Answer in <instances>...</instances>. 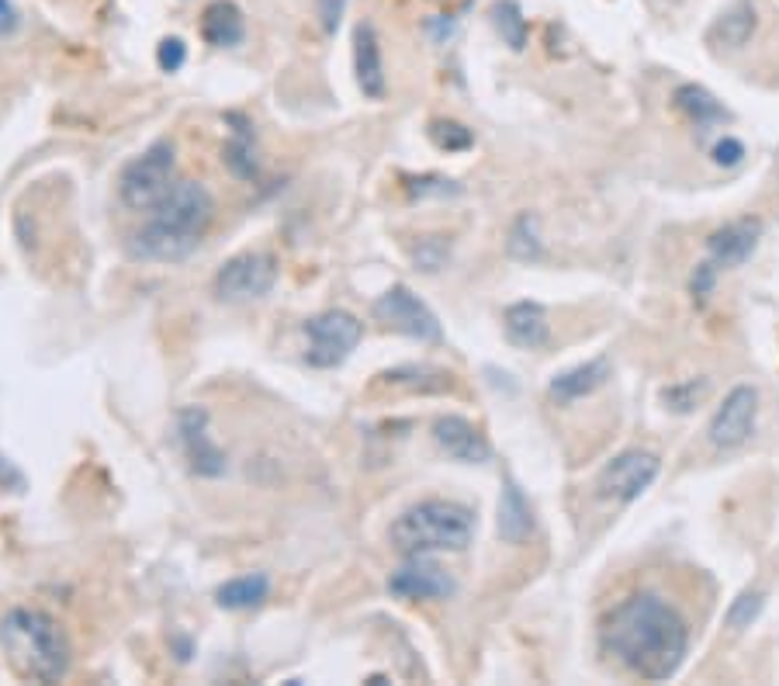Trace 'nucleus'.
Masks as SVG:
<instances>
[{
    "instance_id": "1",
    "label": "nucleus",
    "mask_w": 779,
    "mask_h": 686,
    "mask_svg": "<svg viewBox=\"0 0 779 686\" xmlns=\"http://www.w3.org/2000/svg\"><path fill=\"white\" fill-rule=\"evenodd\" d=\"M603 649L627 673L648 683H665L680 673L689 652V628L680 611L654 593L621 600L603 620Z\"/></svg>"
},
{
    "instance_id": "2",
    "label": "nucleus",
    "mask_w": 779,
    "mask_h": 686,
    "mask_svg": "<svg viewBox=\"0 0 779 686\" xmlns=\"http://www.w3.org/2000/svg\"><path fill=\"white\" fill-rule=\"evenodd\" d=\"M215 218V198L198 180H177L170 194L150 212V222L132 236V257L153 264H177L191 257Z\"/></svg>"
},
{
    "instance_id": "3",
    "label": "nucleus",
    "mask_w": 779,
    "mask_h": 686,
    "mask_svg": "<svg viewBox=\"0 0 779 686\" xmlns=\"http://www.w3.org/2000/svg\"><path fill=\"white\" fill-rule=\"evenodd\" d=\"M0 641H4V652L11 655L14 670L38 679V683H59L70 673L73 649L70 638L59 624L35 607H17L0 624Z\"/></svg>"
},
{
    "instance_id": "4",
    "label": "nucleus",
    "mask_w": 779,
    "mask_h": 686,
    "mask_svg": "<svg viewBox=\"0 0 779 686\" xmlns=\"http://www.w3.org/2000/svg\"><path fill=\"white\" fill-rule=\"evenodd\" d=\"M471 534H475V513L455 499H423L402 510L388 531L402 555L464 552Z\"/></svg>"
},
{
    "instance_id": "5",
    "label": "nucleus",
    "mask_w": 779,
    "mask_h": 686,
    "mask_svg": "<svg viewBox=\"0 0 779 686\" xmlns=\"http://www.w3.org/2000/svg\"><path fill=\"white\" fill-rule=\"evenodd\" d=\"M177 153L170 139H160L150 150L132 156L118 174V194L132 212H153L177 185Z\"/></svg>"
},
{
    "instance_id": "6",
    "label": "nucleus",
    "mask_w": 779,
    "mask_h": 686,
    "mask_svg": "<svg viewBox=\"0 0 779 686\" xmlns=\"http://www.w3.org/2000/svg\"><path fill=\"white\" fill-rule=\"evenodd\" d=\"M305 336H309V351L305 360L312 368H337L346 357L354 354V347L364 336V327L354 312L346 309H326L305 322Z\"/></svg>"
},
{
    "instance_id": "7",
    "label": "nucleus",
    "mask_w": 779,
    "mask_h": 686,
    "mask_svg": "<svg viewBox=\"0 0 779 686\" xmlns=\"http://www.w3.org/2000/svg\"><path fill=\"white\" fill-rule=\"evenodd\" d=\"M278 281V260L271 253L246 250L229 257L215 274V295L225 301H250L263 298Z\"/></svg>"
},
{
    "instance_id": "8",
    "label": "nucleus",
    "mask_w": 779,
    "mask_h": 686,
    "mask_svg": "<svg viewBox=\"0 0 779 686\" xmlns=\"http://www.w3.org/2000/svg\"><path fill=\"white\" fill-rule=\"evenodd\" d=\"M659 469H662L659 454L641 451V448L624 451L613 461H606L603 472L597 475V493H600V499L634 502L654 478H659Z\"/></svg>"
},
{
    "instance_id": "9",
    "label": "nucleus",
    "mask_w": 779,
    "mask_h": 686,
    "mask_svg": "<svg viewBox=\"0 0 779 686\" xmlns=\"http://www.w3.org/2000/svg\"><path fill=\"white\" fill-rule=\"evenodd\" d=\"M375 316L392 327L396 333H405L413 340L423 343H440L444 330H440V319L434 316V309L426 306L420 295H413L405 285H392L378 301H375Z\"/></svg>"
},
{
    "instance_id": "10",
    "label": "nucleus",
    "mask_w": 779,
    "mask_h": 686,
    "mask_svg": "<svg viewBox=\"0 0 779 686\" xmlns=\"http://www.w3.org/2000/svg\"><path fill=\"white\" fill-rule=\"evenodd\" d=\"M755 416H758V392L752 386H737L728 392V399L717 406L710 419V443L717 451H734L755 434Z\"/></svg>"
},
{
    "instance_id": "11",
    "label": "nucleus",
    "mask_w": 779,
    "mask_h": 686,
    "mask_svg": "<svg viewBox=\"0 0 779 686\" xmlns=\"http://www.w3.org/2000/svg\"><path fill=\"white\" fill-rule=\"evenodd\" d=\"M388 593L399 600H447L455 593V579L426 555H409L402 569L388 576Z\"/></svg>"
},
{
    "instance_id": "12",
    "label": "nucleus",
    "mask_w": 779,
    "mask_h": 686,
    "mask_svg": "<svg viewBox=\"0 0 779 686\" xmlns=\"http://www.w3.org/2000/svg\"><path fill=\"white\" fill-rule=\"evenodd\" d=\"M177 430H180L184 454H188L194 475L219 478L225 472V454H222V448L209 434V413H204V410H184Z\"/></svg>"
},
{
    "instance_id": "13",
    "label": "nucleus",
    "mask_w": 779,
    "mask_h": 686,
    "mask_svg": "<svg viewBox=\"0 0 779 686\" xmlns=\"http://www.w3.org/2000/svg\"><path fill=\"white\" fill-rule=\"evenodd\" d=\"M434 440L455 461H464V465H482V461H488V454H492L485 434L464 416H440L434 423Z\"/></svg>"
},
{
    "instance_id": "14",
    "label": "nucleus",
    "mask_w": 779,
    "mask_h": 686,
    "mask_svg": "<svg viewBox=\"0 0 779 686\" xmlns=\"http://www.w3.org/2000/svg\"><path fill=\"white\" fill-rule=\"evenodd\" d=\"M758 236H763V222H755V218H742V222H731V226H724V229H717L707 239L710 264L717 271L745 264V260L752 257V250L758 247Z\"/></svg>"
},
{
    "instance_id": "15",
    "label": "nucleus",
    "mask_w": 779,
    "mask_h": 686,
    "mask_svg": "<svg viewBox=\"0 0 779 686\" xmlns=\"http://www.w3.org/2000/svg\"><path fill=\"white\" fill-rule=\"evenodd\" d=\"M354 73L364 97L371 100L385 97V59H381V43L371 22H361L354 32Z\"/></svg>"
},
{
    "instance_id": "16",
    "label": "nucleus",
    "mask_w": 779,
    "mask_h": 686,
    "mask_svg": "<svg viewBox=\"0 0 779 686\" xmlns=\"http://www.w3.org/2000/svg\"><path fill=\"white\" fill-rule=\"evenodd\" d=\"M503 330H506V340L520 351H538L551 340L547 312L538 301H517V306H509L503 312Z\"/></svg>"
},
{
    "instance_id": "17",
    "label": "nucleus",
    "mask_w": 779,
    "mask_h": 686,
    "mask_svg": "<svg viewBox=\"0 0 779 686\" xmlns=\"http://www.w3.org/2000/svg\"><path fill=\"white\" fill-rule=\"evenodd\" d=\"M606 378H610V360L592 357V360H586V365H576V368H568V371L551 378V395H555L558 402H576V399H586L597 389H603Z\"/></svg>"
},
{
    "instance_id": "18",
    "label": "nucleus",
    "mask_w": 779,
    "mask_h": 686,
    "mask_svg": "<svg viewBox=\"0 0 779 686\" xmlns=\"http://www.w3.org/2000/svg\"><path fill=\"white\" fill-rule=\"evenodd\" d=\"M201 38L215 49H229L243 43V11L233 0H212L201 14Z\"/></svg>"
},
{
    "instance_id": "19",
    "label": "nucleus",
    "mask_w": 779,
    "mask_h": 686,
    "mask_svg": "<svg viewBox=\"0 0 779 686\" xmlns=\"http://www.w3.org/2000/svg\"><path fill=\"white\" fill-rule=\"evenodd\" d=\"M534 531V510H530L527 496L512 478H506L503 496H499V537L509 544H523Z\"/></svg>"
},
{
    "instance_id": "20",
    "label": "nucleus",
    "mask_w": 779,
    "mask_h": 686,
    "mask_svg": "<svg viewBox=\"0 0 779 686\" xmlns=\"http://www.w3.org/2000/svg\"><path fill=\"white\" fill-rule=\"evenodd\" d=\"M672 100H675V108H680L689 122H696V126H721V122H728V108L721 105V100H717L707 87H700V84H683V87H675V94H672Z\"/></svg>"
},
{
    "instance_id": "21",
    "label": "nucleus",
    "mask_w": 779,
    "mask_h": 686,
    "mask_svg": "<svg viewBox=\"0 0 779 686\" xmlns=\"http://www.w3.org/2000/svg\"><path fill=\"white\" fill-rule=\"evenodd\" d=\"M268 596H271V579L263 572H250V576L222 582L219 593H215L219 607H225V611H253Z\"/></svg>"
},
{
    "instance_id": "22",
    "label": "nucleus",
    "mask_w": 779,
    "mask_h": 686,
    "mask_svg": "<svg viewBox=\"0 0 779 686\" xmlns=\"http://www.w3.org/2000/svg\"><path fill=\"white\" fill-rule=\"evenodd\" d=\"M229 122L236 126L233 129V139L225 143V164L229 170L243 180H253L260 174V164H257V146H253V132H250V122L239 115H229Z\"/></svg>"
},
{
    "instance_id": "23",
    "label": "nucleus",
    "mask_w": 779,
    "mask_h": 686,
    "mask_svg": "<svg viewBox=\"0 0 779 686\" xmlns=\"http://www.w3.org/2000/svg\"><path fill=\"white\" fill-rule=\"evenodd\" d=\"M752 32H755V8H752V0H737L731 11L721 14V22L713 25V38H717V43L731 46V49L745 46L748 38H752Z\"/></svg>"
},
{
    "instance_id": "24",
    "label": "nucleus",
    "mask_w": 779,
    "mask_h": 686,
    "mask_svg": "<svg viewBox=\"0 0 779 686\" xmlns=\"http://www.w3.org/2000/svg\"><path fill=\"white\" fill-rule=\"evenodd\" d=\"M506 250H509L512 260H523V264H530V260H541L544 244H541V233H538V218L530 215V212H523V215L509 226Z\"/></svg>"
},
{
    "instance_id": "25",
    "label": "nucleus",
    "mask_w": 779,
    "mask_h": 686,
    "mask_svg": "<svg viewBox=\"0 0 779 686\" xmlns=\"http://www.w3.org/2000/svg\"><path fill=\"white\" fill-rule=\"evenodd\" d=\"M492 25H496V32L503 35V43L509 49L527 46V17L517 0H499V4L492 8Z\"/></svg>"
},
{
    "instance_id": "26",
    "label": "nucleus",
    "mask_w": 779,
    "mask_h": 686,
    "mask_svg": "<svg viewBox=\"0 0 779 686\" xmlns=\"http://www.w3.org/2000/svg\"><path fill=\"white\" fill-rule=\"evenodd\" d=\"M429 139H434V146L444 153H464L475 146L471 129H464L461 122H455V118H437V122H429Z\"/></svg>"
},
{
    "instance_id": "27",
    "label": "nucleus",
    "mask_w": 779,
    "mask_h": 686,
    "mask_svg": "<svg viewBox=\"0 0 779 686\" xmlns=\"http://www.w3.org/2000/svg\"><path fill=\"white\" fill-rule=\"evenodd\" d=\"M710 395V381L707 378H686V381H675L662 392V399L669 402V410L675 413H689L696 402H704Z\"/></svg>"
},
{
    "instance_id": "28",
    "label": "nucleus",
    "mask_w": 779,
    "mask_h": 686,
    "mask_svg": "<svg viewBox=\"0 0 779 686\" xmlns=\"http://www.w3.org/2000/svg\"><path fill=\"white\" fill-rule=\"evenodd\" d=\"M763 607H766V596L755 593V590H745L737 600H731V607H728V614H724L728 628H734V631L752 628V624L758 620V614H763Z\"/></svg>"
},
{
    "instance_id": "29",
    "label": "nucleus",
    "mask_w": 779,
    "mask_h": 686,
    "mask_svg": "<svg viewBox=\"0 0 779 686\" xmlns=\"http://www.w3.org/2000/svg\"><path fill=\"white\" fill-rule=\"evenodd\" d=\"M184 63H188V46H184L177 35L163 38V43L156 46V67H160L163 73H177Z\"/></svg>"
},
{
    "instance_id": "30",
    "label": "nucleus",
    "mask_w": 779,
    "mask_h": 686,
    "mask_svg": "<svg viewBox=\"0 0 779 686\" xmlns=\"http://www.w3.org/2000/svg\"><path fill=\"white\" fill-rule=\"evenodd\" d=\"M409 194L413 198H429V194H458V185L455 180H444V177H409Z\"/></svg>"
},
{
    "instance_id": "31",
    "label": "nucleus",
    "mask_w": 779,
    "mask_h": 686,
    "mask_svg": "<svg viewBox=\"0 0 779 686\" xmlns=\"http://www.w3.org/2000/svg\"><path fill=\"white\" fill-rule=\"evenodd\" d=\"M316 14L326 35H337L343 14H346V0H316Z\"/></svg>"
},
{
    "instance_id": "32",
    "label": "nucleus",
    "mask_w": 779,
    "mask_h": 686,
    "mask_svg": "<svg viewBox=\"0 0 779 686\" xmlns=\"http://www.w3.org/2000/svg\"><path fill=\"white\" fill-rule=\"evenodd\" d=\"M742 156H745V146L737 143L734 135H724L721 143L713 146V164H721V167H737L742 164Z\"/></svg>"
},
{
    "instance_id": "33",
    "label": "nucleus",
    "mask_w": 779,
    "mask_h": 686,
    "mask_svg": "<svg viewBox=\"0 0 779 686\" xmlns=\"http://www.w3.org/2000/svg\"><path fill=\"white\" fill-rule=\"evenodd\" d=\"M0 28H14V8H11V0H0Z\"/></svg>"
}]
</instances>
